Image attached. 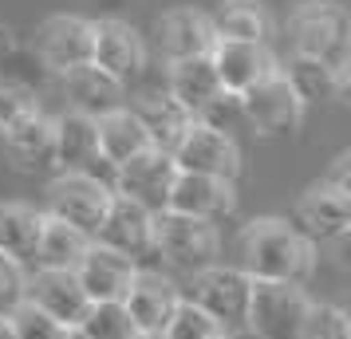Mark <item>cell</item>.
Segmentation results:
<instances>
[{
	"mask_svg": "<svg viewBox=\"0 0 351 339\" xmlns=\"http://www.w3.org/2000/svg\"><path fill=\"white\" fill-rule=\"evenodd\" d=\"M217 331H221V327L209 320V316L193 304V300H186V296H182V300H178V307H174V316L166 320V327H162L158 336L162 339H213Z\"/></svg>",
	"mask_w": 351,
	"mask_h": 339,
	"instance_id": "cell-31",
	"label": "cell"
},
{
	"mask_svg": "<svg viewBox=\"0 0 351 339\" xmlns=\"http://www.w3.org/2000/svg\"><path fill=\"white\" fill-rule=\"evenodd\" d=\"M130 111L143 118V127L146 134H150V142L162 146V150H174V142L182 138V130L190 127V118L193 114L178 103L170 91H146Z\"/></svg>",
	"mask_w": 351,
	"mask_h": 339,
	"instance_id": "cell-27",
	"label": "cell"
},
{
	"mask_svg": "<svg viewBox=\"0 0 351 339\" xmlns=\"http://www.w3.org/2000/svg\"><path fill=\"white\" fill-rule=\"evenodd\" d=\"M24 300L44 307L51 320H60L64 327H75L83 320L87 304H91L75 268H44V264H32V273L24 280Z\"/></svg>",
	"mask_w": 351,
	"mask_h": 339,
	"instance_id": "cell-16",
	"label": "cell"
},
{
	"mask_svg": "<svg viewBox=\"0 0 351 339\" xmlns=\"http://www.w3.org/2000/svg\"><path fill=\"white\" fill-rule=\"evenodd\" d=\"M166 210L221 225V221H229L237 213V181L178 170L174 186H170V197H166Z\"/></svg>",
	"mask_w": 351,
	"mask_h": 339,
	"instance_id": "cell-12",
	"label": "cell"
},
{
	"mask_svg": "<svg viewBox=\"0 0 351 339\" xmlns=\"http://www.w3.org/2000/svg\"><path fill=\"white\" fill-rule=\"evenodd\" d=\"M134 273H138V260L123 257V253H114L99 241L87 244V253L75 264V276H80L87 300H123Z\"/></svg>",
	"mask_w": 351,
	"mask_h": 339,
	"instance_id": "cell-20",
	"label": "cell"
},
{
	"mask_svg": "<svg viewBox=\"0 0 351 339\" xmlns=\"http://www.w3.org/2000/svg\"><path fill=\"white\" fill-rule=\"evenodd\" d=\"M174 178H178L174 154L162 150V146H146L143 154H134L123 166H114L111 190L119 197H130V201L146 205L150 213H158V210H166V197H170Z\"/></svg>",
	"mask_w": 351,
	"mask_h": 339,
	"instance_id": "cell-10",
	"label": "cell"
},
{
	"mask_svg": "<svg viewBox=\"0 0 351 339\" xmlns=\"http://www.w3.org/2000/svg\"><path fill=\"white\" fill-rule=\"evenodd\" d=\"M0 339H16L12 323H8V312H0Z\"/></svg>",
	"mask_w": 351,
	"mask_h": 339,
	"instance_id": "cell-39",
	"label": "cell"
},
{
	"mask_svg": "<svg viewBox=\"0 0 351 339\" xmlns=\"http://www.w3.org/2000/svg\"><path fill=\"white\" fill-rule=\"evenodd\" d=\"M221 257V229L202 217H186L174 210L154 213V260L174 273H197Z\"/></svg>",
	"mask_w": 351,
	"mask_h": 339,
	"instance_id": "cell-2",
	"label": "cell"
},
{
	"mask_svg": "<svg viewBox=\"0 0 351 339\" xmlns=\"http://www.w3.org/2000/svg\"><path fill=\"white\" fill-rule=\"evenodd\" d=\"M87 244H91L87 233H80L75 225L44 213V229H40V244H36V264H44V268H75L80 257L87 253Z\"/></svg>",
	"mask_w": 351,
	"mask_h": 339,
	"instance_id": "cell-28",
	"label": "cell"
},
{
	"mask_svg": "<svg viewBox=\"0 0 351 339\" xmlns=\"http://www.w3.org/2000/svg\"><path fill=\"white\" fill-rule=\"evenodd\" d=\"M91 64H99L103 71H111L114 79L130 83L146 64L143 36L119 16L91 20Z\"/></svg>",
	"mask_w": 351,
	"mask_h": 339,
	"instance_id": "cell-17",
	"label": "cell"
},
{
	"mask_svg": "<svg viewBox=\"0 0 351 339\" xmlns=\"http://www.w3.org/2000/svg\"><path fill=\"white\" fill-rule=\"evenodd\" d=\"M288 44L296 55H316L335 67L351 64V20L339 0H304L288 20Z\"/></svg>",
	"mask_w": 351,
	"mask_h": 339,
	"instance_id": "cell-3",
	"label": "cell"
},
{
	"mask_svg": "<svg viewBox=\"0 0 351 339\" xmlns=\"http://www.w3.org/2000/svg\"><path fill=\"white\" fill-rule=\"evenodd\" d=\"M292 83V91L300 95L304 107H332L348 95V79H351V67H335L328 60H316V55H296L288 67H280Z\"/></svg>",
	"mask_w": 351,
	"mask_h": 339,
	"instance_id": "cell-22",
	"label": "cell"
},
{
	"mask_svg": "<svg viewBox=\"0 0 351 339\" xmlns=\"http://www.w3.org/2000/svg\"><path fill=\"white\" fill-rule=\"evenodd\" d=\"M138 339H162V336H158V331H154V336H138Z\"/></svg>",
	"mask_w": 351,
	"mask_h": 339,
	"instance_id": "cell-43",
	"label": "cell"
},
{
	"mask_svg": "<svg viewBox=\"0 0 351 339\" xmlns=\"http://www.w3.org/2000/svg\"><path fill=\"white\" fill-rule=\"evenodd\" d=\"M56 166L60 170H80L91 178L111 186L114 166L99 154V134H95V118L80 111H64L56 118Z\"/></svg>",
	"mask_w": 351,
	"mask_h": 339,
	"instance_id": "cell-15",
	"label": "cell"
},
{
	"mask_svg": "<svg viewBox=\"0 0 351 339\" xmlns=\"http://www.w3.org/2000/svg\"><path fill=\"white\" fill-rule=\"evenodd\" d=\"M64 79V95H67V111H80V114H99L123 107V87L127 83L114 79L111 71H103L99 64H80L60 75Z\"/></svg>",
	"mask_w": 351,
	"mask_h": 339,
	"instance_id": "cell-23",
	"label": "cell"
},
{
	"mask_svg": "<svg viewBox=\"0 0 351 339\" xmlns=\"http://www.w3.org/2000/svg\"><path fill=\"white\" fill-rule=\"evenodd\" d=\"M111 197H114V190L107 181L91 178V174H80V170H60L48 181V190H44V213L75 225L87 237H95L103 217H107Z\"/></svg>",
	"mask_w": 351,
	"mask_h": 339,
	"instance_id": "cell-5",
	"label": "cell"
},
{
	"mask_svg": "<svg viewBox=\"0 0 351 339\" xmlns=\"http://www.w3.org/2000/svg\"><path fill=\"white\" fill-rule=\"evenodd\" d=\"M174 166L186 174H209V178L237 181L241 174V146L233 134L209 127L202 118H190V127L182 130V138L174 142Z\"/></svg>",
	"mask_w": 351,
	"mask_h": 339,
	"instance_id": "cell-8",
	"label": "cell"
},
{
	"mask_svg": "<svg viewBox=\"0 0 351 339\" xmlns=\"http://www.w3.org/2000/svg\"><path fill=\"white\" fill-rule=\"evenodd\" d=\"M24 280H28V268L8 253H0V312H8L16 300H24Z\"/></svg>",
	"mask_w": 351,
	"mask_h": 339,
	"instance_id": "cell-36",
	"label": "cell"
},
{
	"mask_svg": "<svg viewBox=\"0 0 351 339\" xmlns=\"http://www.w3.org/2000/svg\"><path fill=\"white\" fill-rule=\"evenodd\" d=\"M308 292L304 284H285V280H253L249 296V316L245 331L261 339H300V323L308 316Z\"/></svg>",
	"mask_w": 351,
	"mask_h": 339,
	"instance_id": "cell-7",
	"label": "cell"
},
{
	"mask_svg": "<svg viewBox=\"0 0 351 339\" xmlns=\"http://www.w3.org/2000/svg\"><path fill=\"white\" fill-rule=\"evenodd\" d=\"M209 60H213V71H217V79H221L225 91H249L253 83H261L269 71H276V55H272L261 40H217L213 51H209Z\"/></svg>",
	"mask_w": 351,
	"mask_h": 339,
	"instance_id": "cell-19",
	"label": "cell"
},
{
	"mask_svg": "<svg viewBox=\"0 0 351 339\" xmlns=\"http://www.w3.org/2000/svg\"><path fill=\"white\" fill-rule=\"evenodd\" d=\"M292 225L300 229L308 241L316 244H332L339 237L351 233V190H339L332 181H312L292 210Z\"/></svg>",
	"mask_w": 351,
	"mask_h": 339,
	"instance_id": "cell-9",
	"label": "cell"
},
{
	"mask_svg": "<svg viewBox=\"0 0 351 339\" xmlns=\"http://www.w3.org/2000/svg\"><path fill=\"white\" fill-rule=\"evenodd\" d=\"M8 323H12L16 339H60L64 336V323L51 320L48 312L36 307L32 300H16L8 307Z\"/></svg>",
	"mask_w": 351,
	"mask_h": 339,
	"instance_id": "cell-33",
	"label": "cell"
},
{
	"mask_svg": "<svg viewBox=\"0 0 351 339\" xmlns=\"http://www.w3.org/2000/svg\"><path fill=\"white\" fill-rule=\"evenodd\" d=\"M233 339H261V336H253V331H233Z\"/></svg>",
	"mask_w": 351,
	"mask_h": 339,
	"instance_id": "cell-41",
	"label": "cell"
},
{
	"mask_svg": "<svg viewBox=\"0 0 351 339\" xmlns=\"http://www.w3.org/2000/svg\"><path fill=\"white\" fill-rule=\"evenodd\" d=\"M44 229V210L24 201H0V253L20 260L24 268L36 264V244Z\"/></svg>",
	"mask_w": 351,
	"mask_h": 339,
	"instance_id": "cell-26",
	"label": "cell"
},
{
	"mask_svg": "<svg viewBox=\"0 0 351 339\" xmlns=\"http://www.w3.org/2000/svg\"><path fill=\"white\" fill-rule=\"evenodd\" d=\"M95 134H99V154L111 162V166H123L127 158L143 154L146 146H154L150 134H146V127H143V118L130 111L127 103L114 107V111H107V114H99Z\"/></svg>",
	"mask_w": 351,
	"mask_h": 339,
	"instance_id": "cell-25",
	"label": "cell"
},
{
	"mask_svg": "<svg viewBox=\"0 0 351 339\" xmlns=\"http://www.w3.org/2000/svg\"><path fill=\"white\" fill-rule=\"evenodd\" d=\"M154 40L166 60H190V55H209L217 44L213 20L197 8H170L154 24Z\"/></svg>",
	"mask_w": 351,
	"mask_h": 339,
	"instance_id": "cell-21",
	"label": "cell"
},
{
	"mask_svg": "<svg viewBox=\"0 0 351 339\" xmlns=\"http://www.w3.org/2000/svg\"><path fill=\"white\" fill-rule=\"evenodd\" d=\"M324 181H332V186H339V190H351V154H348V150H339V154H335V162L328 166Z\"/></svg>",
	"mask_w": 351,
	"mask_h": 339,
	"instance_id": "cell-37",
	"label": "cell"
},
{
	"mask_svg": "<svg viewBox=\"0 0 351 339\" xmlns=\"http://www.w3.org/2000/svg\"><path fill=\"white\" fill-rule=\"evenodd\" d=\"M0 146H4L12 166L28 170V174H40V170L56 166V118H48L36 107L32 114H24V118L0 130Z\"/></svg>",
	"mask_w": 351,
	"mask_h": 339,
	"instance_id": "cell-18",
	"label": "cell"
},
{
	"mask_svg": "<svg viewBox=\"0 0 351 339\" xmlns=\"http://www.w3.org/2000/svg\"><path fill=\"white\" fill-rule=\"evenodd\" d=\"M241 268L253 280L308 284L316 273L319 249L285 217H253L237 237Z\"/></svg>",
	"mask_w": 351,
	"mask_h": 339,
	"instance_id": "cell-1",
	"label": "cell"
},
{
	"mask_svg": "<svg viewBox=\"0 0 351 339\" xmlns=\"http://www.w3.org/2000/svg\"><path fill=\"white\" fill-rule=\"evenodd\" d=\"M166 91L197 118L206 111V103L221 91V79L213 71L209 55H190V60H166Z\"/></svg>",
	"mask_w": 351,
	"mask_h": 339,
	"instance_id": "cell-24",
	"label": "cell"
},
{
	"mask_svg": "<svg viewBox=\"0 0 351 339\" xmlns=\"http://www.w3.org/2000/svg\"><path fill=\"white\" fill-rule=\"evenodd\" d=\"M213 339H233V336H229V331H217V336H213Z\"/></svg>",
	"mask_w": 351,
	"mask_h": 339,
	"instance_id": "cell-42",
	"label": "cell"
},
{
	"mask_svg": "<svg viewBox=\"0 0 351 339\" xmlns=\"http://www.w3.org/2000/svg\"><path fill=\"white\" fill-rule=\"evenodd\" d=\"M202 123H209V127L225 130V134H233L237 127H245V111H241V95H233V91H217V95L206 103V111L197 114Z\"/></svg>",
	"mask_w": 351,
	"mask_h": 339,
	"instance_id": "cell-35",
	"label": "cell"
},
{
	"mask_svg": "<svg viewBox=\"0 0 351 339\" xmlns=\"http://www.w3.org/2000/svg\"><path fill=\"white\" fill-rule=\"evenodd\" d=\"M36 107H40L36 87L0 75V130L8 127V123H16V118H24V114H32Z\"/></svg>",
	"mask_w": 351,
	"mask_h": 339,
	"instance_id": "cell-34",
	"label": "cell"
},
{
	"mask_svg": "<svg viewBox=\"0 0 351 339\" xmlns=\"http://www.w3.org/2000/svg\"><path fill=\"white\" fill-rule=\"evenodd\" d=\"M186 300L206 312L221 331H245V316H249V296H253V276L241 264H221L213 260L206 268L190 273V288L182 292Z\"/></svg>",
	"mask_w": 351,
	"mask_h": 339,
	"instance_id": "cell-4",
	"label": "cell"
},
{
	"mask_svg": "<svg viewBox=\"0 0 351 339\" xmlns=\"http://www.w3.org/2000/svg\"><path fill=\"white\" fill-rule=\"evenodd\" d=\"M60 339H87V336H83L80 327H64V336H60Z\"/></svg>",
	"mask_w": 351,
	"mask_h": 339,
	"instance_id": "cell-40",
	"label": "cell"
},
{
	"mask_svg": "<svg viewBox=\"0 0 351 339\" xmlns=\"http://www.w3.org/2000/svg\"><path fill=\"white\" fill-rule=\"evenodd\" d=\"M213 32L217 40H261L269 36V16L256 0H221V8L213 12Z\"/></svg>",
	"mask_w": 351,
	"mask_h": 339,
	"instance_id": "cell-29",
	"label": "cell"
},
{
	"mask_svg": "<svg viewBox=\"0 0 351 339\" xmlns=\"http://www.w3.org/2000/svg\"><path fill=\"white\" fill-rule=\"evenodd\" d=\"M12 48H16V36H12V28H8V24H0V60H4Z\"/></svg>",
	"mask_w": 351,
	"mask_h": 339,
	"instance_id": "cell-38",
	"label": "cell"
},
{
	"mask_svg": "<svg viewBox=\"0 0 351 339\" xmlns=\"http://www.w3.org/2000/svg\"><path fill=\"white\" fill-rule=\"evenodd\" d=\"M32 51L51 75H64L71 67L91 64V20L75 16V12H56L36 28Z\"/></svg>",
	"mask_w": 351,
	"mask_h": 339,
	"instance_id": "cell-11",
	"label": "cell"
},
{
	"mask_svg": "<svg viewBox=\"0 0 351 339\" xmlns=\"http://www.w3.org/2000/svg\"><path fill=\"white\" fill-rule=\"evenodd\" d=\"M75 327L87 339H138V327L127 316L123 300H91Z\"/></svg>",
	"mask_w": 351,
	"mask_h": 339,
	"instance_id": "cell-30",
	"label": "cell"
},
{
	"mask_svg": "<svg viewBox=\"0 0 351 339\" xmlns=\"http://www.w3.org/2000/svg\"><path fill=\"white\" fill-rule=\"evenodd\" d=\"M300 339H351V320L339 304H308L300 323Z\"/></svg>",
	"mask_w": 351,
	"mask_h": 339,
	"instance_id": "cell-32",
	"label": "cell"
},
{
	"mask_svg": "<svg viewBox=\"0 0 351 339\" xmlns=\"http://www.w3.org/2000/svg\"><path fill=\"white\" fill-rule=\"evenodd\" d=\"M91 241L107 244V249L143 264V260L154 257V213L138 201H130V197L114 194L111 205H107V217H103V225Z\"/></svg>",
	"mask_w": 351,
	"mask_h": 339,
	"instance_id": "cell-13",
	"label": "cell"
},
{
	"mask_svg": "<svg viewBox=\"0 0 351 339\" xmlns=\"http://www.w3.org/2000/svg\"><path fill=\"white\" fill-rule=\"evenodd\" d=\"M178 300H182V288H178L174 276L162 273V268H143L138 264V273H134L127 296H123V307H127V316L134 320L138 336H154L174 316Z\"/></svg>",
	"mask_w": 351,
	"mask_h": 339,
	"instance_id": "cell-14",
	"label": "cell"
},
{
	"mask_svg": "<svg viewBox=\"0 0 351 339\" xmlns=\"http://www.w3.org/2000/svg\"><path fill=\"white\" fill-rule=\"evenodd\" d=\"M241 111H245V127L253 130L256 138H280V134L300 130L308 107L292 91L288 75L276 67L261 83H253L249 91H241Z\"/></svg>",
	"mask_w": 351,
	"mask_h": 339,
	"instance_id": "cell-6",
	"label": "cell"
}]
</instances>
